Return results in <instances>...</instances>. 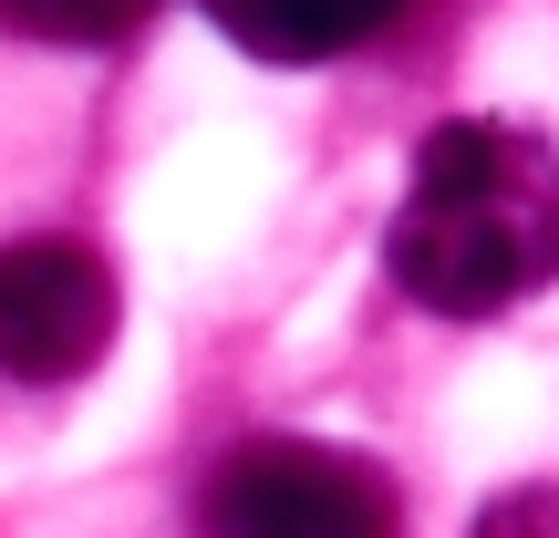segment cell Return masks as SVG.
<instances>
[{"instance_id": "cell-1", "label": "cell", "mask_w": 559, "mask_h": 538, "mask_svg": "<svg viewBox=\"0 0 559 538\" xmlns=\"http://www.w3.org/2000/svg\"><path fill=\"white\" fill-rule=\"evenodd\" d=\"M383 260L445 321L519 311L528 290L559 279V145L528 135V124H487V115L436 124L415 145Z\"/></svg>"}, {"instance_id": "cell-2", "label": "cell", "mask_w": 559, "mask_h": 538, "mask_svg": "<svg viewBox=\"0 0 559 538\" xmlns=\"http://www.w3.org/2000/svg\"><path fill=\"white\" fill-rule=\"evenodd\" d=\"M207 538H404V498L373 456L311 435H249L198 487Z\"/></svg>"}, {"instance_id": "cell-3", "label": "cell", "mask_w": 559, "mask_h": 538, "mask_svg": "<svg viewBox=\"0 0 559 538\" xmlns=\"http://www.w3.org/2000/svg\"><path fill=\"white\" fill-rule=\"evenodd\" d=\"M115 342V270L83 239H11L0 249V373L73 383Z\"/></svg>"}, {"instance_id": "cell-4", "label": "cell", "mask_w": 559, "mask_h": 538, "mask_svg": "<svg viewBox=\"0 0 559 538\" xmlns=\"http://www.w3.org/2000/svg\"><path fill=\"white\" fill-rule=\"evenodd\" d=\"M207 11L260 62H332V52H362L373 32H394L404 0H207Z\"/></svg>"}, {"instance_id": "cell-5", "label": "cell", "mask_w": 559, "mask_h": 538, "mask_svg": "<svg viewBox=\"0 0 559 538\" xmlns=\"http://www.w3.org/2000/svg\"><path fill=\"white\" fill-rule=\"evenodd\" d=\"M145 11H156V0H0V32L52 41V52H104V41L135 32Z\"/></svg>"}, {"instance_id": "cell-6", "label": "cell", "mask_w": 559, "mask_h": 538, "mask_svg": "<svg viewBox=\"0 0 559 538\" xmlns=\"http://www.w3.org/2000/svg\"><path fill=\"white\" fill-rule=\"evenodd\" d=\"M466 538H559V487H508V498H487Z\"/></svg>"}]
</instances>
